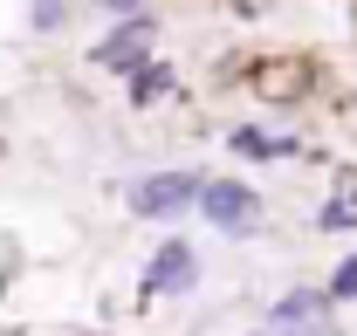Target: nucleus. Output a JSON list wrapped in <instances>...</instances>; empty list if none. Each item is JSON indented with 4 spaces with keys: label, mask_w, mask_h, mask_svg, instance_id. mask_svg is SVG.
<instances>
[{
    "label": "nucleus",
    "mask_w": 357,
    "mask_h": 336,
    "mask_svg": "<svg viewBox=\"0 0 357 336\" xmlns=\"http://www.w3.org/2000/svg\"><path fill=\"white\" fill-rule=\"evenodd\" d=\"M103 7H110V14H131V7H144V0H103Z\"/></svg>",
    "instance_id": "nucleus-11"
},
{
    "label": "nucleus",
    "mask_w": 357,
    "mask_h": 336,
    "mask_svg": "<svg viewBox=\"0 0 357 336\" xmlns=\"http://www.w3.org/2000/svg\"><path fill=\"white\" fill-rule=\"evenodd\" d=\"M199 282V254L185 247V240H165V247L151 254V268H144V295H178Z\"/></svg>",
    "instance_id": "nucleus-3"
},
{
    "label": "nucleus",
    "mask_w": 357,
    "mask_h": 336,
    "mask_svg": "<svg viewBox=\"0 0 357 336\" xmlns=\"http://www.w3.org/2000/svg\"><path fill=\"white\" fill-rule=\"evenodd\" d=\"M234 151H248V158H289V151H296V137H268V130L241 124V130H234Z\"/></svg>",
    "instance_id": "nucleus-6"
},
{
    "label": "nucleus",
    "mask_w": 357,
    "mask_h": 336,
    "mask_svg": "<svg viewBox=\"0 0 357 336\" xmlns=\"http://www.w3.org/2000/svg\"><path fill=\"white\" fill-rule=\"evenodd\" d=\"M172 89V69L165 62H144V69H131V103H158Z\"/></svg>",
    "instance_id": "nucleus-7"
},
{
    "label": "nucleus",
    "mask_w": 357,
    "mask_h": 336,
    "mask_svg": "<svg viewBox=\"0 0 357 336\" xmlns=\"http://www.w3.org/2000/svg\"><path fill=\"white\" fill-rule=\"evenodd\" d=\"M199 213H206L220 234H255V227H261V199H255L248 185H234V178H206Z\"/></svg>",
    "instance_id": "nucleus-2"
},
{
    "label": "nucleus",
    "mask_w": 357,
    "mask_h": 336,
    "mask_svg": "<svg viewBox=\"0 0 357 336\" xmlns=\"http://www.w3.org/2000/svg\"><path fill=\"white\" fill-rule=\"evenodd\" d=\"M89 62H96V69H144V62H151V28H144V21L110 28L103 42L89 48Z\"/></svg>",
    "instance_id": "nucleus-4"
},
{
    "label": "nucleus",
    "mask_w": 357,
    "mask_h": 336,
    "mask_svg": "<svg viewBox=\"0 0 357 336\" xmlns=\"http://www.w3.org/2000/svg\"><path fill=\"white\" fill-rule=\"evenodd\" d=\"M330 295H337V302H357V254L344 261V268H337V282H330Z\"/></svg>",
    "instance_id": "nucleus-9"
},
{
    "label": "nucleus",
    "mask_w": 357,
    "mask_h": 336,
    "mask_svg": "<svg viewBox=\"0 0 357 336\" xmlns=\"http://www.w3.org/2000/svg\"><path fill=\"white\" fill-rule=\"evenodd\" d=\"M337 295H316V289H296V295H282L275 309H268V330L275 336H289V330H323V309H330Z\"/></svg>",
    "instance_id": "nucleus-5"
},
{
    "label": "nucleus",
    "mask_w": 357,
    "mask_h": 336,
    "mask_svg": "<svg viewBox=\"0 0 357 336\" xmlns=\"http://www.w3.org/2000/svg\"><path fill=\"white\" fill-rule=\"evenodd\" d=\"M62 21V0H35V28H55Z\"/></svg>",
    "instance_id": "nucleus-10"
},
{
    "label": "nucleus",
    "mask_w": 357,
    "mask_h": 336,
    "mask_svg": "<svg viewBox=\"0 0 357 336\" xmlns=\"http://www.w3.org/2000/svg\"><path fill=\"white\" fill-rule=\"evenodd\" d=\"M199 192H206V178H192V171H151V178L131 185V213H144V220H172V213L199 206Z\"/></svg>",
    "instance_id": "nucleus-1"
},
{
    "label": "nucleus",
    "mask_w": 357,
    "mask_h": 336,
    "mask_svg": "<svg viewBox=\"0 0 357 336\" xmlns=\"http://www.w3.org/2000/svg\"><path fill=\"white\" fill-rule=\"evenodd\" d=\"M255 89H268V103H289L282 89H296V69H261V76H255Z\"/></svg>",
    "instance_id": "nucleus-8"
}]
</instances>
